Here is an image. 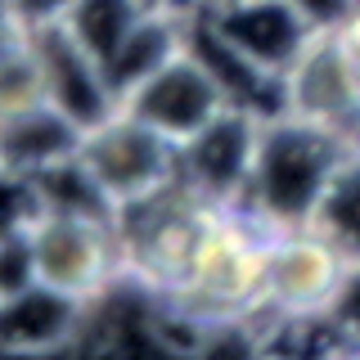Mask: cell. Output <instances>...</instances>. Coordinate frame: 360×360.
Returning <instances> with one entry per match:
<instances>
[{"instance_id": "cell-1", "label": "cell", "mask_w": 360, "mask_h": 360, "mask_svg": "<svg viewBox=\"0 0 360 360\" xmlns=\"http://www.w3.org/2000/svg\"><path fill=\"white\" fill-rule=\"evenodd\" d=\"M266 257H270L266 225L248 217L243 207H217L194 257H189L180 288L162 307H172L176 320L207 333L252 329L266 307Z\"/></svg>"}, {"instance_id": "cell-2", "label": "cell", "mask_w": 360, "mask_h": 360, "mask_svg": "<svg viewBox=\"0 0 360 360\" xmlns=\"http://www.w3.org/2000/svg\"><path fill=\"white\" fill-rule=\"evenodd\" d=\"M347 149H356V144H347L342 135L315 127V122L292 117V112L262 117L252 172H248L243 198L234 207L257 217L270 234L292 230V225H311Z\"/></svg>"}, {"instance_id": "cell-3", "label": "cell", "mask_w": 360, "mask_h": 360, "mask_svg": "<svg viewBox=\"0 0 360 360\" xmlns=\"http://www.w3.org/2000/svg\"><path fill=\"white\" fill-rule=\"evenodd\" d=\"M221 202H207L198 189H189L185 180H172L167 189L131 202L117 212V230H122V266H127V284L140 292L167 302L180 288L189 270V257L207 230L212 212Z\"/></svg>"}, {"instance_id": "cell-4", "label": "cell", "mask_w": 360, "mask_h": 360, "mask_svg": "<svg viewBox=\"0 0 360 360\" xmlns=\"http://www.w3.org/2000/svg\"><path fill=\"white\" fill-rule=\"evenodd\" d=\"M22 230L32 239L41 284L63 288L82 302H99L117 284H127L117 221L77 217V212H37Z\"/></svg>"}, {"instance_id": "cell-5", "label": "cell", "mask_w": 360, "mask_h": 360, "mask_svg": "<svg viewBox=\"0 0 360 360\" xmlns=\"http://www.w3.org/2000/svg\"><path fill=\"white\" fill-rule=\"evenodd\" d=\"M347 257L311 225L270 234L266 257V307L262 320H275L279 329L288 324H315L333 311L338 288L347 279Z\"/></svg>"}, {"instance_id": "cell-6", "label": "cell", "mask_w": 360, "mask_h": 360, "mask_svg": "<svg viewBox=\"0 0 360 360\" xmlns=\"http://www.w3.org/2000/svg\"><path fill=\"white\" fill-rule=\"evenodd\" d=\"M77 158L99 180V189L117 202V212L167 189L180 176V149L153 127H144L140 117H131L127 108L90 127Z\"/></svg>"}, {"instance_id": "cell-7", "label": "cell", "mask_w": 360, "mask_h": 360, "mask_svg": "<svg viewBox=\"0 0 360 360\" xmlns=\"http://www.w3.org/2000/svg\"><path fill=\"white\" fill-rule=\"evenodd\" d=\"M284 112L360 144V68L333 32H320L284 82Z\"/></svg>"}, {"instance_id": "cell-8", "label": "cell", "mask_w": 360, "mask_h": 360, "mask_svg": "<svg viewBox=\"0 0 360 360\" xmlns=\"http://www.w3.org/2000/svg\"><path fill=\"white\" fill-rule=\"evenodd\" d=\"M185 14L207 18L239 54H248L257 68L284 77V82L307 54V45L320 37L292 0H212V5L185 9Z\"/></svg>"}, {"instance_id": "cell-9", "label": "cell", "mask_w": 360, "mask_h": 360, "mask_svg": "<svg viewBox=\"0 0 360 360\" xmlns=\"http://www.w3.org/2000/svg\"><path fill=\"white\" fill-rule=\"evenodd\" d=\"M122 108H127L131 117H140L144 127H153L158 135H167L180 149V144H189L198 131H207L212 122L230 108V99H225V90L217 86V77L185 50L158 77H149Z\"/></svg>"}, {"instance_id": "cell-10", "label": "cell", "mask_w": 360, "mask_h": 360, "mask_svg": "<svg viewBox=\"0 0 360 360\" xmlns=\"http://www.w3.org/2000/svg\"><path fill=\"white\" fill-rule=\"evenodd\" d=\"M257 131H262V117H252L243 108H225L207 131L180 144V180L189 189H198L207 202L234 207L243 198L248 172H252Z\"/></svg>"}, {"instance_id": "cell-11", "label": "cell", "mask_w": 360, "mask_h": 360, "mask_svg": "<svg viewBox=\"0 0 360 360\" xmlns=\"http://www.w3.org/2000/svg\"><path fill=\"white\" fill-rule=\"evenodd\" d=\"M27 32V27H22ZM32 45L41 54V72H45V99L54 108H63L77 127H99L104 117H112L122 104L108 86V72L95 54L86 50L63 22L54 27H37L32 32Z\"/></svg>"}, {"instance_id": "cell-12", "label": "cell", "mask_w": 360, "mask_h": 360, "mask_svg": "<svg viewBox=\"0 0 360 360\" xmlns=\"http://www.w3.org/2000/svg\"><path fill=\"white\" fill-rule=\"evenodd\" d=\"M90 320V302L72 297L50 284H27L14 292H0V342L5 352L37 356L63 347L72 333H82Z\"/></svg>"}, {"instance_id": "cell-13", "label": "cell", "mask_w": 360, "mask_h": 360, "mask_svg": "<svg viewBox=\"0 0 360 360\" xmlns=\"http://www.w3.org/2000/svg\"><path fill=\"white\" fill-rule=\"evenodd\" d=\"M86 127H77L50 99L22 112H0V162L5 176H37L82 153Z\"/></svg>"}, {"instance_id": "cell-14", "label": "cell", "mask_w": 360, "mask_h": 360, "mask_svg": "<svg viewBox=\"0 0 360 360\" xmlns=\"http://www.w3.org/2000/svg\"><path fill=\"white\" fill-rule=\"evenodd\" d=\"M180 54H185V14L180 9H144L140 22L127 32V41L104 59L117 104H127L149 77H158Z\"/></svg>"}, {"instance_id": "cell-15", "label": "cell", "mask_w": 360, "mask_h": 360, "mask_svg": "<svg viewBox=\"0 0 360 360\" xmlns=\"http://www.w3.org/2000/svg\"><path fill=\"white\" fill-rule=\"evenodd\" d=\"M311 230H320L347 262H360V144L347 149V158L338 162L329 189L311 217Z\"/></svg>"}, {"instance_id": "cell-16", "label": "cell", "mask_w": 360, "mask_h": 360, "mask_svg": "<svg viewBox=\"0 0 360 360\" xmlns=\"http://www.w3.org/2000/svg\"><path fill=\"white\" fill-rule=\"evenodd\" d=\"M144 9H149L144 0H77L72 14L63 18V27L104 63L108 54L127 41V32L140 22Z\"/></svg>"}, {"instance_id": "cell-17", "label": "cell", "mask_w": 360, "mask_h": 360, "mask_svg": "<svg viewBox=\"0 0 360 360\" xmlns=\"http://www.w3.org/2000/svg\"><path fill=\"white\" fill-rule=\"evenodd\" d=\"M45 104V72L32 32L5 22V50H0V112H22Z\"/></svg>"}, {"instance_id": "cell-18", "label": "cell", "mask_w": 360, "mask_h": 360, "mask_svg": "<svg viewBox=\"0 0 360 360\" xmlns=\"http://www.w3.org/2000/svg\"><path fill=\"white\" fill-rule=\"evenodd\" d=\"M324 329H329L342 347H356L360 352V262L347 266V279L338 288L333 311L324 315Z\"/></svg>"}, {"instance_id": "cell-19", "label": "cell", "mask_w": 360, "mask_h": 360, "mask_svg": "<svg viewBox=\"0 0 360 360\" xmlns=\"http://www.w3.org/2000/svg\"><path fill=\"white\" fill-rule=\"evenodd\" d=\"M77 0H5V22H14V27H54V22H63L72 14Z\"/></svg>"}, {"instance_id": "cell-20", "label": "cell", "mask_w": 360, "mask_h": 360, "mask_svg": "<svg viewBox=\"0 0 360 360\" xmlns=\"http://www.w3.org/2000/svg\"><path fill=\"white\" fill-rule=\"evenodd\" d=\"M292 5L311 18L315 32H338V22L356 9V0H292Z\"/></svg>"}, {"instance_id": "cell-21", "label": "cell", "mask_w": 360, "mask_h": 360, "mask_svg": "<svg viewBox=\"0 0 360 360\" xmlns=\"http://www.w3.org/2000/svg\"><path fill=\"white\" fill-rule=\"evenodd\" d=\"M333 37L342 41V50L352 54V63L360 68V0H356V9H352V14L338 22V32H333Z\"/></svg>"}, {"instance_id": "cell-22", "label": "cell", "mask_w": 360, "mask_h": 360, "mask_svg": "<svg viewBox=\"0 0 360 360\" xmlns=\"http://www.w3.org/2000/svg\"><path fill=\"white\" fill-rule=\"evenodd\" d=\"M198 5H212V0H176V9H198Z\"/></svg>"}, {"instance_id": "cell-23", "label": "cell", "mask_w": 360, "mask_h": 360, "mask_svg": "<svg viewBox=\"0 0 360 360\" xmlns=\"http://www.w3.org/2000/svg\"><path fill=\"white\" fill-rule=\"evenodd\" d=\"M149 9H176V0H144Z\"/></svg>"}]
</instances>
